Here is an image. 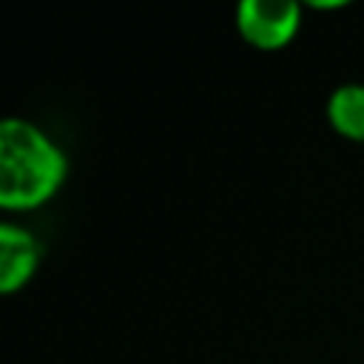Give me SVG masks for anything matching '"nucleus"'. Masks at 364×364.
Instances as JSON below:
<instances>
[{"label": "nucleus", "instance_id": "1", "mask_svg": "<svg viewBox=\"0 0 364 364\" xmlns=\"http://www.w3.org/2000/svg\"><path fill=\"white\" fill-rule=\"evenodd\" d=\"M68 151L37 122L6 117L0 122V208L26 216L46 208L65 185Z\"/></svg>", "mask_w": 364, "mask_h": 364}, {"label": "nucleus", "instance_id": "2", "mask_svg": "<svg viewBox=\"0 0 364 364\" xmlns=\"http://www.w3.org/2000/svg\"><path fill=\"white\" fill-rule=\"evenodd\" d=\"M233 20L245 46L256 51H282L299 37L304 6L296 0H242Z\"/></svg>", "mask_w": 364, "mask_h": 364}, {"label": "nucleus", "instance_id": "3", "mask_svg": "<svg viewBox=\"0 0 364 364\" xmlns=\"http://www.w3.org/2000/svg\"><path fill=\"white\" fill-rule=\"evenodd\" d=\"M46 247L40 236L23 222L3 219L0 222V293L14 296L31 284L43 264Z\"/></svg>", "mask_w": 364, "mask_h": 364}, {"label": "nucleus", "instance_id": "4", "mask_svg": "<svg viewBox=\"0 0 364 364\" xmlns=\"http://www.w3.org/2000/svg\"><path fill=\"white\" fill-rule=\"evenodd\" d=\"M327 125L347 142H364V82H341L324 102Z\"/></svg>", "mask_w": 364, "mask_h": 364}, {"label": "nucleus", "instance_id": "5", "mask_svg": "<svg viewBox=\"0 0 364 364\" xmlns=\"http://www.w3.org/2000/svg\"><path fill=\"white\" fill-rule=\"evenodd\" d=\"M344 6H347V3H338V0H336V3H307L304 9H313V11H338V9H344Z\"/></svg>", "mask_w": 364, "mask_h": 364}]
</instances>
